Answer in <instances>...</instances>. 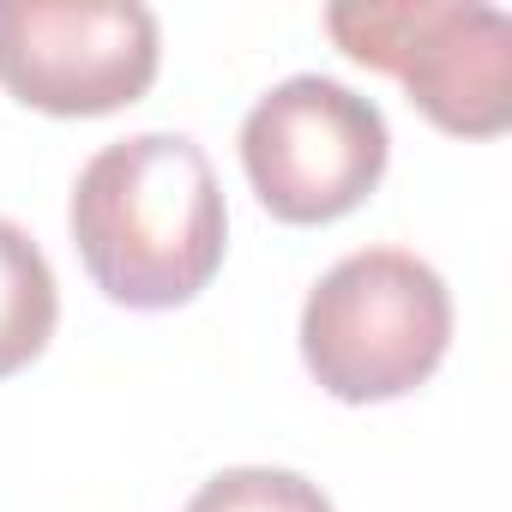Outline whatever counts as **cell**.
<instances>
[{
	"label": "cell",
	"mask_w": 512,
	"mask_h": 512,
	"mask_svg": "<svg viewBox=\"0 0 512 512\" xmlns=\"http://www.w3.org/2000/svg\"><path fill=\"white\" fill-rule=\"evenodd\" d=\"M187 512H338L326 500L320 482L296 476V470H272V464H241V470H217Z\"/></svg>",
	"instance_id": "cell-7"
},
{
	"label": "cell",
	"mask_w": 512,
	"mask_h": 512,
	"mask_svg": "<svg viewBox=\"0 0 512 512\" xmlns=\"http://www.w3.org/2000/svg\"><path fill=\"white\" fill-rule=\"evenodd\" d=\"M452 344V290L410 247H362L302 302V362L338 404H386L434 380Z\"/></svg>",
	"instance_id": "cell-2"
},
{
	"label": "cell",
	"mask_w": 512,
	"mask_h": 512,
	"mask_svg": "<svg viewBox=\"0 0 512 512\" xmlns=\"http://www.w3.org/2000/svg\"><path fill=\"white\" fill-rule=\"evenodd\" d=\"M67 223L91 284L139 314L193 302L229 247L217 169L187 133H133L103 145L73 181Z\"/></svg>",
	"instance_id": "cell-1"
},
{
	"label": "cell",
	"mask_w": 512,
	"mask_h": 512,
	"mask_svg": "<svg viewBox=\"0 0 512 512\" xmlns=\"http://www.w3.org/2000/svg\"><path fill=\"white\" fill-rule=\"evenodd\" d=\"M392 133L374 97L296 73L272 85L241 121V169L278 223L350 217L386 175Z\"/></svg>",
	"instance_id": "cell-4"
},
{
	"label": "cell",
	"mask_w": 512,
	"mask_h": 512,
	"mask_svg": "<svg viewBox=\"0 0 512 512\" xmlns=\"http://www.w3.org/2000/svg\"><path fill=\"white\" fill-rule=\"evenodd\" d=\"M157 13L139 0H0V91L43 115H115L157 85Z\"/></svg>",
	"instance_id": "cell-5"
},
{
	"label": "cell",
	"mask_w": 512,
	"mask_h": 512,
	"mask_svg": "<svg viewBox=\"0 0 512 512\" xmlns=\"http://www.w3.org/2000/svg\"><path fill=\"white\" fill-rule=\"evenodd\" d=\"M55 320H61V290L43 247L13 217H0V380L31 368L49 350Z\"/></svg>",
	"instance_id": "cell-6"
},
{
	"label": "cell",
	"mask_w": 512,
	"mask_h": 512,
	"mask_svg": "<svg viewBox=\"0 0 512 512\" xmlns=\"http://www.w3.org/2000/svg\"><path fill=\"white\" fill-rule=\"evenodd\" d=\"M332 43L392 73L410 103L452 139L512 127V25L482 0H350L326 13Z\"/></svg>",
	"instance_id": "cell-3"
}]
</instances>
